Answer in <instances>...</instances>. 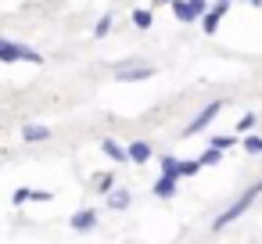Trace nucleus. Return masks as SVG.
Returning <instances> with one entry per match:
<instances>
[{
	"label": "nucleus",
	"mask_w": 262,
	"mask_h": 244,
	"mask_svg": "<svg viewBox=\"0 0 262 244\" xmlns=\"http://www.w3.org/2000/svg\"><path fill=\"white\" fill-rule=\"evenodd\" d=\"M255 201H258V187L251 183V187H248V190H244V194H241L237 201H230V205H226V208H223V212L215 215L212 230H215V233H223V230H226L230 223H237V219H241V215H244V212H248V208H251Z\"/></svg>",
	"instance_id": "obj_1"
},
{
	"label": "nucleus",
	"mask_w": 262,
	"mask_h": 244,
	"mask_svg": "<svg viewBox=\"0 0 262 244\" xmlns=\"http://www.w3.org/2000/svg\"><path fill=\"white\" fill-rule=\"evenodd\" d=\"M223 108H226V101H212V104H205V108H201V112H198V115H194V119L187 122L183 137H198L201 129H208V126H212V122L219 119V112H223Z\"/></svg>",
	"instance_id": "obj_2"
},
{
	"label": "nucleus",
	"mask_w": 262,
	"mask_h": 244,
	"mask_svg": "<svg viewBox=\"0 0 262 244\" xmlns=\"http://www.w3.org/2000/svg\"><path fill=\"white\" fill-rule=\"evenodd\" d=\"M151 76H155V65H144V61L115 65V79L119 83H140V79H151Z\"/></svg>",
	"instance_id": "obj_3"
},
{
	"label": "nucleus",
	"mask_w": 262,
	"mask_h": 244,
	"mask_svg": "<svg viewBox=\"0 0 262 244\" xmlns=\"http://www.w3.org/2000/svg\"><path fill=\"white\" fill-rule=\"evenodd\" d=\"M54 194L51 190H36V187H18L15 190V197H11V205L15 208H22V205H29V201H36V205H47Z\"/></svg>",
	"instance_id": "obj_4"
},
{
	"label": "nucleus",
	"mask_w": 262,
	"mask_h": 244,
	"mask_svg": "<svg viewBox=\"0 0 262 244\" xmlns=\"http://www.w3.org/2000/svg\"><path fill=\"white\" fill-rule=\"evenodd\" d=\"M226 11H230L226 4H215V8H208V11L201 15V33H205V36H215V33H219V22L226 18Z\"/></svg>",
	"instance_id": "obj_5"
},
{
	"label": "nucleus",
	"mask_w": 262,
	"mask_h": 244,
	"mask_svg": "<svg viewBox=\"0 0 262 244\" xmlns=\"http://www.w3.org/2000/svg\"><path fill=\"white\" fill-rule=\"evenodd\" d=\"M101 151H104V158H112L115 165H129V151L119 144V140H112V137H104L101 140Z\"/></svg>",
	"instance_id": "obj_6"
},
{
	"label": "nucleus",
	"mask_w": 262,
	"mask_h": 244,
	"mask_svg": "<svg viewBox=\"0 0 262 244\" xmlns=\"http://www.w3.org/2000/svg\"><path fill=\"white\" fill-rule=\"evenodd\" d=\"M69 226H72L76 233H86V230H94V226H97V208H79V212L69 219Z\"/></svg>",
	"instance_id": "obj_7"
},
{
	"label": "nucleus",
	"mask_w": 262,
	"mask_h": 244,
	"mask_svg": "<svg viewBox=\"0 0 262 244\" xmlns=\"http://www.w3.org/2000/svg\"><path fill=\"white\" fill-rule=\"evenodd\" d=\"M176 187H180V180H176V176H165V172H162V176L155 180V187H151V190H155V197L169 201V197H176Z\"/></svg>",
	"instance_id": "obj_8"
},
{
	"label": "nucleus",
	"mask_w": 262,
	"mask_h": 244,
	"mask_svg": "<svg viewBox=\"0 0 262 244\" xmlns=\"http://www.w3.org/2000/svg\"><path fill=\"white\" fill-rule=\"evenodd\" d=\"M22 47H26V43H15V40H8V36H0V61H4V65L22 61Z\"/></svg>",
	"instance_id": "obj_9"
},
{
	"label": "nucleus",
	"mask_w": 262,
	"mask_h": 244,
	"mask_svg": "<svg viewBox=\"0 0 262 244\" xmlns=\"http://www.w3.org/2000/svg\"><path fill=\"white\" fill-rule=\"evenodd\" d=\"M126 151H129V165H144V162H147V158L155 154L147 140H133V144H129Z\"/></svg>",
	"instance_id": "obj_10"
},
{
	"label": "nucleus",
	"mask_w": 262,
	"mask_h": 244,
	"mask_svg": "<svg viewBox=\"0 0 262 244\" xmlns=\"http://www.w3.org/2000/svg\"><path fill=\"white\" fill-rule=\"evenodd\" d=\"M129 205H133V194H129V190H122V187H119V190H115V187L108 190V208H112V212H126Z\"/></svg>",
	"instance_id": "obj_11"
},
{
	"label": "nucleus",
	"mask_w": 262,
	"mask_h": 244,
	"mask_svg": "<svg viewBox=\"0 0 262 244\" xmlns=\"http://www.w3.org/2000/svg\"><path fill=\"white\" fill-rule=\"evenodd\" d=\"M22 137H26V144H43V140L51 137V129H47V126H40V122H29V126L22 129Z\"/></svg>",
	"instance_id": "obj_12"
},
{
	"label": "nucleus",
	"mask_w": 262,
	"mask_h": 244,
	"mask_svg": "<svg viewBox=\"0 0 262 244\" xmlns=\"http://www.w3.org/2000/svg\"><path fill=\"white\" fill-rule=\"evenodd\" d=\"M169 8H172L176 22H198V15L190 11V4H187V0H169Z\"/></svg>",
	"instance_id": "obj_13"
},
{
	"label": "nucleus",
	"mask_w": 262,
	"mask_h": 244,
	"mask_svg": "<svg viewBox=\"0 0 262 244\" xmlns=\"http://www.w3.org/2000/svg\"><path fill=\"white\" fill-rule=\"evenodd\" d=\"M158 165H162V172H165V176H176V180H180V158H176V154H162V158H158Z\"/></svg>",
	"instance_id": "obj_14"
},
{
	"label": "nucleus",
	"mask_w": 262,
	"mask_h": 244,
	"mask_svg": "<svg viewBox=\"0 0 262 244\" xmlns=\"http://www.w3.org/2000/svg\"><path fill=\"white\" fill-rule=\"evenodd\" d=\"M205 165H201V158H180V180L183 176H198Z\"/></svg>",
	"instance_id": "obj_15"
},
{
	"label": "nucleus",
	"mask_w": 262,
	"mask_h": 244,
	"mask_svg": "<svg viewBox=\"0 0 262 244\" xmlns=\"http://www.w3.org/2000/svg\"><path fill=\"white\" fill-rule=\"evenodd\" d=\"M112 22H115V15H112V11H108V15H101V18H97V26H94V36H97V40H104V36L112 33Z\"/></svg>",
	"instance_id": "obj_16"
},
{
	"label": "nucleus",
	"mask_w": 262,
	"mask_h": 244,
	"mask_svg": "<svg viewBox=\"0 0 262 244\" xmlns=\"http://www.w3.org/2000/svg\"><path fill=\"white\" fill-rule=\"evenodd\" d=\"M151 22H155V15H151L147 8H137V11H133V26H137V29H151Z\"/></svg>",
	"instance_id": "obj_17"
},
{
	"label": "nucleus",
	"mask_w": 262,
	"mask_h": 244,
	"mask_svg": "<svg viewBox=\"0 0 262 244\" xmlns=\"http://www.w3.org/2000/svg\"><path fill=\"white\" fill-rule=\"evenodd\" d=\"M241 140L233 137V133H223V137H212V147H219V151H233Z\"/></svg>",
	"instance_id": "obj_18"
},
{
	"label": "nucleus",
	"mask_w": 262,
	"mask_h": 244,
	"mask_svg": "<svg viewBox=\"0 0 262 244\" xmlns=\"http://www.w3.org/2000/svg\"><path fill=\"white\" fill-rule=\"evenodd\" d=\"M241 144H244V151H248V154H262V137H244Z\"/></svg>",
	"instance_id": "obj_19"
},
{
	"label": "nucleus",
	"mask_w": 262,
	"mask_h": 244,
	"mask_svg": "<svg viewBox=\"0 0 262 244\" xmlns=\"http://www.w3.org/2000/svg\"><path fill=\"white\" fill-rule=\"evenodd\" d=\"M219 158H223V151H219V147H208V151L201 154V165H219Z\"/></svg>",
	"instance_id": "obj_20"
},
{
	"label": "nucleus",
	"mask_w": 262,
	"mask_h": 244,
	"mask_svg": "<svg viewBox=\"0 0 262 244\" xmlns=\"http://www.w3.org/2000/svg\"><path fill=\"white\" fill-rule=\"evenodd\" d=\"M94 187H97L101 194H108V190L115 187V180H112V172H104V176H97V180H94Z\"/></svg>",
	"instance_id": "obj_21"
},
{
	"label": "nucleus",
	"mask_w": 262,
	"mask_h": 244,
	"mask_svg": "<svg viewBox=\"0 0 262 244\" xmlns=\"http://www.w3.org/2000/svg\"><path fill=\"white\" fill-rule=\"evenodd\" d=\"M248 129H255V115H251V112L237 119V133H248Z\"/></svg>",
	"instance_id": "obj_22"
},
{
	"label": "nucleus",
	"mask_w": 262,
	"mask_h": 244,
	"mask_svg": "<svg viewBox=\"0 0 262 244\" xmlns=\"http://www.w3.org/2000/svg\"><path fill=\"white\" fill-rule=\"evenodd\" d=\"M187 4H190V11H194L198 18H201V15L208 11V0H187Z\"/></svg>",
	"instance_id": "obj_23"
},
{
	"label": "nucleus",
	"mask_w": 262,
	"mask_h": 244,
	"mask_svg": "<svg viewBox=\"0 0 262 244\" xmlns=\"http://www.w3.org/2000/svg\"><path fill=\"white\" fill-rule=\"evenodd\" d=\"M248 4H251V8H262V0H248Z\"/></svg>",
	"instance_id": "obj_24"
},
{
	"label": "nucleus",
	"mask_w": 262,
	"mask_h": 244,
	"mask_svg": "<svg viewBox=\"0 0 262 244\" xmlns=\"http://www.w3.org/2000/svg\"><path fill=\"white\" fill-rule=\"evenodd\" d=\"M151 4H169V0H151Z\"/></svg>",
	"instance_id": "obj_25"
},
{
	"label": "nucleus",
	"mask_w": 262,
	"mask_h": 244,
	"mask_svg": "<svg viewBox=\"0 0 262 244\" xmlns=\"http://www.w3.org/2000/svg\"><path fill=\"white\" fill-rule=\"evenodd\" d=\"M219 4H226V8H230V4H233V0H219Z\"/></svg>",
	"instance_id": "obj_26"
},
{
	"label": "nucleus",
	"mask_w": 262,
	"mask_h": 244,
	"mask_svg": "<svg viewBox=\"0 0 262 244\" xmlns=\"http://www.w3.org/2000/svg\"><path fill=\"white\" fill-rule=\"evenodd\" d=\"M255 187H258V194H262V180H258V183H255Z\"/></svg>",
	"instance_id": "obj_27"
}]
</instances>
